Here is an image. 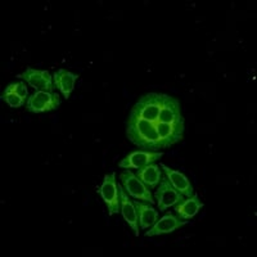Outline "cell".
Instances as JSON below:
<instances>
[{
    "label": "cell",
    "instance_id": "8fae6325",
    "mask_svg": "<svg viewBox=\"0 0 257 257\" xmlns=\"http://www.w3.org/2000/svg\"><path fill=\"white\" fill-rule=\"evenodd\" d=\"M161 169L164 170L165 174H166V178L169 179L170 183L173 184V187L175 188L176 190L183 194V196L192 197L194 194V189H193V185L190 184L189 179L184 175V174L179 173L176 170L170 169L166 165L161 164Z\"/></svg>",
    "mask_w": 257,
    "mask_h": 257
},
{
    "label": "cell",
    "instance_id": "277c9868",
    "mask_svg": "<svg viewBox=\"0 0 257 257\" xmlns=\"http://www.w3.org/2000/svg\"><path fill=\"white\" fill-rule=\"evenodd\" d=\"M61 104L59 94L49 91H35L29 96L26 102V109L32 113H43L57 109Z\"/></svg>",
    "mask_w": 257,
    "mask_h": 257
},
{
    "label": "cell",
    "instance_id": "52a82bcc",
    "mask_svg": "<svg viewBox=\"0 0 257 257\" xmlns=\"http://www.w3.org/2000/svg\"><path fill=\"white\" fill-rule=\"evenodd\" d=\"M164 157V152H151V151H135L128 153L118 166L121 169H142L147 165L156 164L158 160Z\"/></svg>",
    "mask_w": 257,
    "mask_h": 257
},
{
    "label": "cell",
    "instance_id": "8992f818",
    "mask_svg": "<svg viewBox=\"0 0 257 257\" xmlns=\"http://www.w3.org/2000/svg\"><path fill=\"white\" fill-rule=\"evenodd\" d=\"M155 197L160 211H166L169 207H173L184 199V196L173 187V184L170 183L166 176L161 178L160 188L156 190Z\"/></svg>",
    "mask_w": 257,
    "mask_h": 257
},
{
    "label": "cell",
    "instance_id": "2e32d148",
    "mask_svg": "<svg viewBox=\"0 0 257 257\" xmlns=\"http://www.w3.org/2000/svg\"><path fill=\"white\" fill-rule=\"evenodd\" d=\"M2 99L12 108H18V107H22L25 103L27 102L26 99H24L22 96L17 95L15 93H8V91H3V95H2Z\"/></svg>",
    "mask_w": 257,
    "mask_h": 257
},
{
    "label": "cell",
    "instance_id": "7a4b0ae2",
    "mask_svg": "<svg viewBox=\"0 0 257 257\" xmlns=\"http://www.w3.org/2000/svg\"><path fill=\"white\" fill-rule=\"evenodd\" d=\"M120 180L122 183L123 189L126 190L128 196L134 197V198L139 199V201L148 202L151 205L155 203L152 193L149 190V188L144 184L141 179L138 178L137 174H134L130 169H126L125 171L120 174Z\"/></svg>",
    "mask_w": 257,
    "mask_h": 257
},
{
    "label": "cell",
    "instance_id": "5b68a950",
    "mask_svg": "<svg viewBox=\"0 0 257 257\" xmlns=\"http://www.w3.org/2000/svg\"><path fill=\"white\" fill-rule=\"evenodd\" d=\"M18 79L25 80L30 86L35 89L36 91H54V79L48 71L36 70V68L27 67L22 73L18 75Z\"/></svg>",
    "mask_w": 257,
    "mask_h": 257
},
{
    "label": "cell",
    "instance_id": "9a60e30c",
    "mask_svg": "<svg viewBox=\"0 0 257 257\" xmlns=\"http://www.w3.org/2000/svg\"><path fill=\"white\" fill-rule=\"evenodd\" d=\"M4 91H8V93H15L17 95L22 96L24 99H29V90H27V86L24 81H16L9 84Z\"/></svg>",
    "mask_w": 257,
    "mask_h": 257
},
{
    "label": "cell",
    "instance_id": "30bf717a",
    "mask_svg": "<svg viewBox=\"0 0 257 257\" xmlns=\"http://www.w3.org/2000/svg\"><path fill=\"white\" fill-rule=\"evenodd\" d=\"M201 208H203V202H201L197 193H194L192 197H189L188 199H183V201L174 206L176 216L181 220L193 219Z\"/></svg>",
    "mask_w": 257,
    "mask_h": 257
},
{
    "label": "cell",
    "instance_id": "4fadbf2b",
    "mask_svg": "<svg viewBox=\"0 0 257 257\" xmlns=\"http://www.w3.org/2000/svg\"><path fill=\"white\" fill-rule=\"evenodd\" d=\"M135 208L138 212V220L141 224L142 230L151 228L153 224L158 220V211H156L152 206H149L148 203H144L143 201H134Z\"/></svg>",
    "mask_w": 257,
    "mask_h": 257
},
{
    "label": "cell",
    "instance_id": "7c38bea8",
    "mask_svg": "<svg viewBox=\"0 0 257 257\" xmlns=\"http://www.w3.org/2000/svg\"><path fill=\"white\" fill-rule=\"evenodd\" d=\"M77 75L70 72V71L64 70V68H59L56 73H54V85H56L58 90L63 94V96L66 99H68L71 95V93L73 91L75 88V82L77 80Z\"/></svg>",
    "mask_w": 257,
    "mask_h": 257
},
{
    "label": "cell",
    "instance_id": "9c48e42d",
    "mask_svg": "<svg viewBox=\"0 0 257 257\" xmlns=\"http://www.w3.org/2000/svg\"><path fill=\"white\" fill-rule=\"evenodd\" d=\"M118 192H120V203H121V213L123 219L127 222V225L134 231L135 235L139 237V220H138V212L135 208L134 201L128 198V194L121 184H117Z\"/></svg>",
    "mask_w": 257,
    "mask_h": 257
},
{
    "label": "cell",
    "instance_id": "ba28073f",
    "mask_svg": "<svg viewBox=\"0 0 257 257\" xmlns=\"http://www.w3.org/2000/svg\"><path fill=\"white\" fill-rule=\"evenodd\" d=\"M188 224V220H181L176 216V213L167 212L165 216L155 222L151 226L149 231H147V237H156V235H162V234H169L178 230L181 226Z\"/></svg>",
    "mask_w": 257,
    "mask_h": 257
},
{
    "label": "cell",
    "instance_id": "3957f363",
    "mask_svg": "<svg viewBox=\"0 0 257 257\" xmlns=\"http://www.w3.org/2000/svg\"><path fill=\"white\" fill-rule=\"evenodd\" d=\"M98 194L102 197L104 203L108 207L109 215L121 212V203H120V192L117 187L116 173H111L104 175L102 185L98 189Z\"/></svg>",
    "mask_w": 257,
    "mask_h": 257
},
{
    "label": "cell",
    "instance_id": "6da1fadb",
    "mask_svg": "<svg viewBox=\"0 0 257 257\" xmlns=\"http://www.w3.org/2000/svg\"><path fill=\"white\" fill-rule=\"evenodd\" d=\"M184 130L180 102L165 93H148L141 96L126 121L128 141L151 152L175 146L183 141Z\"/></svg>",
    "mask_w": 257,
    "mask_h": 257
},
{
    "label": "cell",
    "instance_id": "5bb4252c",
    "mask_svg": "<svg viewBox=\"0 0 257 257\" xmlns=\"http://www.w3.org/2000/svg\"><path fill=\"white\" fill-rule=\"evenodd\" d=\"M137 176L143 181L144 184H146L149 189H155V188L160 184L161 178H162V173H161V169L158 165L151 164L142 167V169H138Z\"/></svg>",
    "mask_w": 257,
    "mask_h": 257
}]
</instances>
